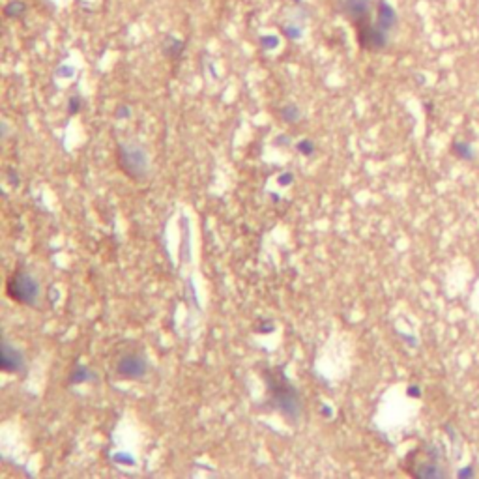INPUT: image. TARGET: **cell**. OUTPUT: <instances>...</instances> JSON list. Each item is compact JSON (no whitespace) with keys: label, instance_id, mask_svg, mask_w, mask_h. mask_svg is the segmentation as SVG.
<instances>
[{"label":"cell","instance_id":"obj_1","mask_svg":"<svg viewBox=\"0 0 479 479\" xmlns=\"http://www.w3.org/2000/svg\"><path fill=\"white\" fill-rule=\"evenodd\" d=\"M264 380L268 384L271 405L276 406L281 414H285L287 418L296 419L302 414V401H300L296 388L291 384L289 378L285 377L283 369L281 367L268 369L264 372Z\"/></svg>","mask_w":479,"mask_h":479},{"label":"cell","instance_id":"obj_2","mask_svg":"<svg viewBox=\"0 0 479 479\" xmlns=\"http://www.w3.org/2000/svg\"><path fill=\"white\" fill-rule=\"evenodd\" d=\"M403 468L406 470V474H410L414 478H438V476H444L438 455L431 445H421L418 449H414L406 457Z\"/></svg>","mask_w":479,"mask_h":479},{"label":"cell","instance_id":"obj_3","mask_svg":"<svg viewBox=\"0 0 479 479\" xmlns=\"http://www.w3.org/2000/svg\"><path fill=\"white\" fill-rule=\"evenodd\" d=\"M6 294L21 305H34L40 298V285L25 270H15L6 281Z\"/></svg>","mask_w":479,"mask_h":479},{"label":"cell","instance_id":"obj_4","mask_svg":"<svg viewBox=\"0 0 479 479\" xmlns=\"http://www.w3.org/2000/svg\"><path fill=\"white\" fill-rule=\"evenodd\" d=\"M116 157H118V167L133 180H142L148 172V157L137 144H120Z\"/></svg>","mask_w":479,"mask_h":479},{"label":"cell","instance_id":"obj_5","mask_svg":"<svg viewBox=\"0 0 479 479\" xmlns=\"http://www.w3.org/2000/svg\"><path fill=\"white\" fill-rule=\"evenodd\" d=\"M358 28V43L365 51H382L388 45V32L378 25H371L369 21L356 25Z\"/></svg>","mask_w":479,"mask_h":479},{"label":"cell","instance_id":"obj_6","mask_svg":"<svg viewBox=\"0 0 479 479\" xmlns=\"http://www.w3.org/2000/svg\"><path fill=\"white\" fill-rule=\"evenodd\" d=\"M146 371H148L146 359H144V356H141V354H135V352L122 356L118 365H116V372H118V377L124 378V380H137V378H142L146 375Z\"/></svg>","mask_w":479,"mask_h":479},{"label":"cell","instance_id":"obj_7","mask_svg":"<svg viewBox=\"0 0 479 479\" xmlns=\"http://www.w3.org/2000/svg\"><path fill=\"white\" fill-rule=\"evenodd\" d=\"M0 365L4 372H23L25 371V359L21 352L14 348L8 341H2V356H0Z\"/></svg>","mask_w":479,"mask_h":479},{"label":"cell","instance_id":"obj_8","mask_svg":"<svg viewBox=\"0 0 479 479\" xmlns=\"http://www.w3.org/2000/svg\"><path fill=\"white\" fill-rule=\"evenodd\" d=\"M371 10L372 4L369 0H344L343 2V12L354 25H359V23L369 21Z\"/></svg>","mask_w":479,"mask_h":479},{"label":"cell","instance_id":"obj_9","mask_svg":"<svg viewBox=\"0 0 479 479\" xmlns=\"http://www.w3.org/2000/svg\"><path fill=\"white\" fill-rule=\"evenodd\" d=\"M377 25L386 32L397 27V12L386 0H380L377 6Z\"/></svg>","mask_w":479,"mask_h":479},{"label":"cell","instance_id":"obj_10","mask_svg":"<svg viewBox=\"0 0 479 479\" xmlns=\"http://www.w3.org/2000/svg\"><path fill=\"white\" fill-rule=\"evenodd\" d=\"M183 45H186L183 41L176 40V38H172V36H170L169 40H167V45H165V54H167V56H170V58H178V56L182 54Z\"/></svg>","mask_w":479,"mask_h":479},{"label":"cell","instance_id":"obj_11","mask_svg":"<svg viewBox=\"0 0 479 479\" xmlns=\"http://www.w3.org/2000/svg\"><path fill=\"white\" fill-rule=\"evenodd\" d=\"M25 12H27V4H25V2H21V0L10 2V4L6 6V10H4V14H6L8 17H21Z\"/></svg>","mask_w":479,"mask_h":479},{"label":"cell","instance_id":"obj_12","mask_svg":"<svg viewBox=\"0 0 479 479\" xmlns=\"http://www.w3.org/2000/svg\"><path fill=\"white\" fill-rule=\"evenodd\" d=\"M87 380H90V371L82 365H77L75 371L71 372V377H69V384H81V382H87Z\"/></svg>","mask_w":479,"mask_h":479},{"label":"cell","instance_id":"obj_13","mask_svg":"<svg viewBox=\"0 0 479 479\" xmlns=\"http://www.w3.org/2000/svg\"><path fill=\"white\" fill-rule=\"evenodd\" d=\"M281 116H283L285 122H289V124H294V122L300 120V109L296 107V105H285L283 111H281Z\"/></svg>","mask_w":479,"mask_h":479},{"label":"cell","instance_id":"obj_14","mask_svg":"<svg viewBox=\"0 0 479 479\" xmlns=\"http://www.w3.org/2000/svg\"><path fill=\"white\" fill-rule=\"evenodd\" d=\"M283 34L289 40H300L302 38V27L296 25V23H287V25H283Z\"/></svg>","mask_w":479,"mask_h":479},{"label":"cell","instance_id":"obj_15","mask_svg":"<svg viewBox=\"0 0 479 479\" xmlns=\"http://www.w3.org/2000/svg\"><path fill=\"white\" fill-rule=\"evenodd\" d=\"M258 41H260V47L266 49V51H271V49H277L279 47V38H277L276 34H266V36H260L258 38Z\"/></svg>","mask_w":479,"mask_h":479},{"label":"cell","instance_id":"obj_16","mask_svg":"<svg viewBox=\"0 0 479 479\" xmlns=\"http://www.w3.org/2000/svg\"><path fill=\"white\" fill-rule=\"evenodd\" d=\"M298 152L304 155H313L315 154V144L309 139H304V141L298 142Z\"/></svg>","mask_w":479,"mask_h":479},{"label":"cell","instance_id":"obj_17","mask_svg":"<svg viewBox=\"0 0 479 479\" xmlns=\"http://www.w3.org/2000/svg\"><path fill=\"white\" fill-rule=\"evenodd\" d=\"M68 109H69V115H77V113L81 111V98H79V96H74V98H69Z\"/></svg>","mask_w":479,"mask_h":479},{"label":"cell","instance_id":"obj_18","mask_svg":"<svg viewBox=\"0 0 479 479\" xmlns=\"http://www.w3.org/2000/svg\"><path fill=\"white\" fill-rule=\"evenodd\" d=\"M116 460H120V463H126V465H133V459L129 457V455H126V453H122V455H115Z\"/></svg>","mask_w":479,"mask_h":479},{"label":"cell","instance_id":"obj_19","mask_svg":"<svg viewBox=\"0 0 479 479\" xmlns=\"http://www.w3.org/2000/svg\"><path fill=\"white\" fill-rule=\"evenodd\" d=\"M291 182H292V175H289V172L279 176V183H281V186H291Z\"/></svg>","mask_w":479,"mask_h":479},{"label":"cell","instance_id":"obj_20","mask_svg":"<svg viewBox=\"0 0 479 479\" xmlns=\"http://www.w3.org/2000/svg\"><path fill=\"white\" fill-rule=\"evenodd\" d=\"M58 74H60L62 77H71V75H74V68H69V66H62V68L58 69Z\"/></svg>","mask_w":479,"mask_h":479},{"label":"cell","instance_id":"obj_21","mask_svg":"<svg viewBox=\"0 0 479 479\" xmlns=\"http://www.w3.org/2000/svg\"><path fill=\"white\" fill-rule=\"evenodd\" d=\"M129 107H126V105H122V107H118V111H116V116H120V118H126V116H129Z\"/></svg>","mask_w":479,"mask_h":479},{"label":"cell","instance_id":"obj_22","mask_svg":"<svg viewBox=\"0 0 479 479\" xmlns=\"http://www.w3.org/2000/svg\"><path fill=\"white\" fill-rule=\"evenodd\" d=\"M322 414H324V416H331V410H328V408H322Z\"/></svg>","mask_w":479,"mask_h":479},{"label":"cell","instance_id":"obj_23","mask_svg":"<svg viewBox=\"0 0 479 479\" xmlns=\"http://www.w3.org/2000/svg\"><path fill=\"white\" fill-rule=\"evenodd\" d=\"M294 2H300V0H294Z\"/></svg>","mask_w":479,"mask_h":479}]
</instances>
